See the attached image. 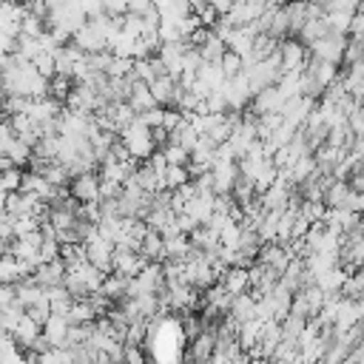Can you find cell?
<instances>
[{"mask_svg": "<svg viewBox=\"0 0 364 364\" xmlns=\"http://www.w3.org/2000/svg\"><path fill=\"white\" fill-rule=\"evenodd\" d=\"M119 142L125 145V151H128V156L136 162V159H148L151 154H154V134H151V128L139 119V117H134L128 125H122L119 128Z\"/></svg>", "mask_w": 364, "mask_h": 364, "instance_id": "1", "label": "cell"}, {"mask_svg": "<svg viewBox=\"0 0 364 364\" xmlns=\"http://www.w3.org/2000/svg\"><path fill=\"white\" fill-rule=\"evenodd\" d=\"M310 48V57H316V60H327V63H341V57H344V48H347V37L344 34H333V31H327L324 37H318L313 46H307Z\"/></svg>", "mask_w": 364, "mask_h": 364, "instance_id": "2", "label": "cell"}, {"mask_svg": "<svg viewBox=\"0 0 364 364\" xmlns=\"http://www.w3.org/2000/svg\"><path fill=\"white\" fill-rule=\"evenodd\" d=\"M276 57H279V65H282V74H284V71H301L310 54L296 37H284V40H279Z\"/></svg>", "mask_w": 364, "mask_h": 364, "instance_id": "3", "label": "cell"}, {"mask_svg": "<svg viewBox=\"0 0 364 364\" xmlns=\"http://www.w3.org/2000/svg\"><path fill=\"white\" fill-rule=\"evenodd\" d=\"M85 245V259L100 267L102 273H111V264H114V242H108L105 236H100V230L82 242Z\"/></svg>", "mask_w": 364, "mask_h": 364, "instance_id": "4", "label": "cell"}, {"mask_svg": "<svg viewBox=\"0 0 364 364\" xmlns=\"http://www.w3.org/2000/svg\"><path fill=\"white\" fill-rule=\"evenodd\" d=\"M68 193L77 202H100V173L97 171L74 173L68 182Z\"/></svg>", "mask_w": 364, "mask_h": 364, "instance_id": "5", "label": "cell"}, {"mask_svg": "<svg viewBox=\"0 0 364 364\" xmlns=\"http://www.w3.org/2000/svg\"><path fill=\"white\" fill-rule=\"evenodd\" d=\"M31 270H34V264L17 259L14 253H9V250L0 253V284H17V282L28 279Z\"/></svg>", "mask_w": 364, "mask_h": 364, "instance_id": "6", "label": "cell"}, {"mask_svg": "<svg viewBox=\"0 0 364 364\" xmlns=\"http://www.w3.org/2000/svg\"><path fill=\"white\" fill-rule=\"evenodd\" d=\"M63 276H65V262L63 259H51V262H40L34 270H31V282H37L40 287L51 290V287H60L63 284Z\"/></svg>", "mask_w": 364, "mask_h": 364, "instance_id": "7", "label": "cell"}, {"mask_svg": "<svg viewBox=\"0 0 364 364\" xmlns=\"http://www.w3.org/2000/svg\"><path fill=\"white\" fill-rule=\"evenodd\" d=\"M282 102H284V97H282V91L276 88V85H267V88H262V91H256L253 97H250V114L253 117H259V114H279V108H282Z\"/></svg>", "mask_w": 364, "mask_h": 364, "instance_id": "8", "label": "cell"}, {"mask_svg": "<svg viewBox=\"0 0 364 364\" xmlns=\"http://www.w3.org/2000/svg\"><path fill=\"white\" fill-rule=\"evenodd\" d=\"M131 77V74H128ZM125 102L131 105V111L134 114H145V111H151V108H156L159 102L154 100V94H151V88H148V82H139V80H134L131 77V85H128V97H125Z\"/></svg>", "mask_w": 364, "mask_h": 364, "instance_id": "9", "label": "cell"}, {"mask_svg": "<svg viewBox=\"0 0 364 364\" xmlns=\"http://www.w3.org/2000/svg\"><path fill=\"white\" fill-rule=\"evenodd\" d=\"M148 264V259L139 253V250H119V247H114V264H111V270L114 273H122V276H136L142 267Z\"/></svg>", "mask_w": 364, "mask_h": 364, "instance_id": "10", "label": "cell"}, {"mask_svg": "<svg viewBox=\"0 0 364 364\" xmlns=\"http://www.w3.org/2000/svg\"><path fill=\"white\" fill-rule=\"evenodd\" d=\"M43 336L51 341V347H65V336H68V316L48 313V318L43 321Z\"/></svg>", "mask_w": 364, "mask_h": 364, "instance_id": "11", "label": "cell"}, {"mask_svg": "<svg viewBox=\"0 0 364 364\" xmlns=\"http://www.w3.org/2000/svg\"><path fill=\"white\" fill-rule=\"evenodd\" d=\"M213 347H216V324L205 327L196 338H191L188 358H193V361H199V358H210V355H213Z\"/></svg>", "mask_w": 364, "mask_h": 364, "instance_id": "12", "label": "cell"}, {"mask_svg": "<svg viewBox=\"0 0 364 364\" xmlns=\"http://www.w3.org/2000/svg\"><path fill=\"white\" fill-rule=\"evenodd\" d=\"M219 284L230 293V296H239V293H247L250 290V279H247V267H225V273L219 276Z\"/></svg>", "mask_w": 364, "mask_h": 364, "instance_id": "13", "label": "cell"}, {"mask_svg": "<svg viewBox=\"0 0 364 364\" xmlns=\"http://www.w3.org/2000/svg\"><path fill=\"white\" fill-rule=\"evenodd\" d=\"M40 330H43V324L40 321H34L28 313H23V318L14 324V330H11V338H14V344L17 347H23V350H28V344L40 336Z\"/></svg>", "mask_w": 364, "mask_h": 364, "instance_id": "14", "label": "cell"}, {"mask_svg": "<svg viewBox=\"0 0 364 364\" xmlns=\"http://www.w3.org/2000/svg\"><path fill=\"white\" fill-rule=\"evenodd\" d=\"M139 253H142L148 262H165V239L159 236V230L148 228V233H145L142 242H139Z\"/></svg>", "mask_w": 364, "mask_h": 364, "instance_id": "15", "label": "cell"}, {"mask_svg": "<svg viewBox=\"0 0 364 364\" xmlns=\"http://www.w3.org/2000/svg\"><path fill=\"white\" fill-rule=\"evenodd\" d=\"M350 273L341 267V264H336V267H330V270H324L321 276H316L313 279V284L321 290V293H341V284H344V279H347Z\"/></svg>", "mask_w": 364, "mask_h": 364, "instance_id": "16", "label": "cell"}, {"mask_svg": "<svg viewBox=\"0 0 364 364\" xmlns=\"http://www.w3.org/2000/svg\"><path fill=\"white\" fill-rule=\"evenodd\" d=\"M350 185H347V179H330V185L324 188V205L327 208H344L347 205V199H350Z\"/></svg>", "mask_w": 364, "mask_h": 364, "instance_id": "17", "label": "cell"}, {"mask_svg": "<svg viewBox=\"0 0 364 364\" xmlns=\"http://www.w3.org/2000/svg\"><path fill=\"white\" fill-rule=\"evenodd\" d=\"M228 316L236 318L239 324L247 321V318H256V316H253V296H250V293L233 296V301H230V307H228Z\"/></svg>", "mask_w": 364, "mask_h": 364, "instance_id": "18", "label": "cell"}, {"mask_svg": "<svg viewBox=\"0 0 364 364\" xmlns=\"http://www.w3.org/2000/svg\"><path fill=\"white\" fill-rule=\"evenodd\" d=\"M188 256H191V239H188V233H176V236L165 239V259L185 262Z\"/></svg>", "mask_w": 364, "mask_h": 364, "instance_id": "19", "label": "cell"}, {"mask_svg": "<svg viewBox=\"0 0 364 364\" xmlns=\"http://www.w3.org/2000/svg\"><path fill=\"white\" fill-rule=\"evenodd\" d=\"M97 318V313H94V307L88 304V299H74V304H71V310H68V324H88V321H94Z\"/></svg>", "mask_w": 364, "mask_h": 364, "instance_id": "20", "label": "cell"}, {"mask_svg": "<svg viewBox=\"0 0 364 364\" xmlns=\"http://www.w3.org/2000/svg\"><path fill=\"white\" fill-rule=\"evenodd\" d=\"M6 156L11 159V165L26 168V165H28V159H31V145H28V142H23L20 136H14V139H11V145H9V151H6Z\"/></svg>", "mask_w": 364, "mask_h": 364, "instance_id": "21", "label": "cell"}, {"mask_svg": "<svg viewBox=\"0 0 364 364\" xmlns=\"http://www.w3.org/2000/svg\"><path fill=\"white\" fill-rule=\"evenodd\" d=\"M37 364H74V355L68 347H48L37 355Z\"/></svg>", "mask_w": 364, "mask_h": 364, "instance_id": "22", "label": "cell"}, {"mask_svg": "<svg viewBox=\"0 0 364 364\" xmlns=\"http://www.w3.org/2000/svg\"><path fill=\"white\" fill-rule=\"evenodd\" d=\"M162 156H165V162L168 165H188L191 162V154L182 148V145H176V142H162Z\"/></svg>", "mask_w": 364, "mask_h": 364, "instance_id": "23", "label": "cell"}, {"mask_svg": "<svg viewBox=\"0 0 364 364\" xmlns=\"http://www.w3.org/2000/svg\"><path fill=\"white\" fill-rule=\"evenodd\" d=\"M185 182H191L188 165H168V171H165V188H168V191H176V188H182Z\"/></svg>", "mask_w": 364, "mask_h": 364, "instance_id": "24", "label": "cell"}, {"mask_svg": "<svg viewBox=\"0 0 364 364\" xmlns=\"http://www.w3.org/2000/svg\"><path fill=\"white\" fill-rule=\"evenodd\" d=\"M20 179H23V168H17V165L0 171V191H6V193L20 191Z\"/></svg>", "mask_w": 364, "mask_h": 364, "instance_id": "25", "label": "cell"}, {"mask_svg": "<svg viewBox=\"0 0 364 364\" xmlns=\"http://www.w3.org/2000/svg\"><path fill=\"white\" fill-rule=\"evenodd\" d=\"M122 361H125V364H148V355H145V350H142L139 344L125 341V344H122Z\"/></svg>", "mask_w": 364, "mask_h": 364, "instance_id": "26", "label": "cell"}, {"mask_svg": "<svg viewBox=\"0 0 364 364\" xmlns=\"http://www.w3.org/2000/svg\"><path fill=\"white\" fill-rule=\"evenodd\" d=\"M11 139H14V131H11V122L3 117L0 119V154H6L9 151V145H11Z\"/></svg>", "mask_w": 364, "mask_h": 364, "instance_id": "27", "label": "cell"}, {"mask_svg": "<svg viewBox=\"0 0 364 364\" xmlns=\"http://www.w3.org/2000/svg\"><path fill=\"white\" fill-rule=\"evenodd\" d=\"M14 344V338H11V333H6V330H0V350H6V347H11Z\"/></svg>", "mask_w": 364, "mask_h": 364, "instance_id": "28", "label": "cell"}, {"mask_svg": "<svg viewBox=\"0 0 364 364\" xmlns=\"http://www.w3.org/2000/svg\"><path fill=\"white\" fill-rule=\"evenodd\" d=\"M267 364H301V358H270Z\"/></svg>", "mask_w": 364, "mask_h": 364, "instance_id": "29", "label": "cell"}, {"mask_svg": "<svg viewBox=\"0 0 364 364\" xmlns=\"http://www.w3.org/2000/svg\"><path fill=\"white\" fill-rule=\"evenodd\" d=\"M6 210V191H0V213Z\"/></svg>", "mask_w": 364, "mask_h": 364, "instance_id": "30", "label": "cell"}, {"mask_svg": "<svg viewBox=\"0 0 364 364\" xmlns=\"http://www.w3.org/2000/svg\"><path fill=\"white\" fill-rule=\"evenodd\" d=\"M74 364H77V361H74Z\"/></svg>", "mask_w": 364, "mask_h": 364, "instance_id": "31", "label": "cell"}]
</instances>
